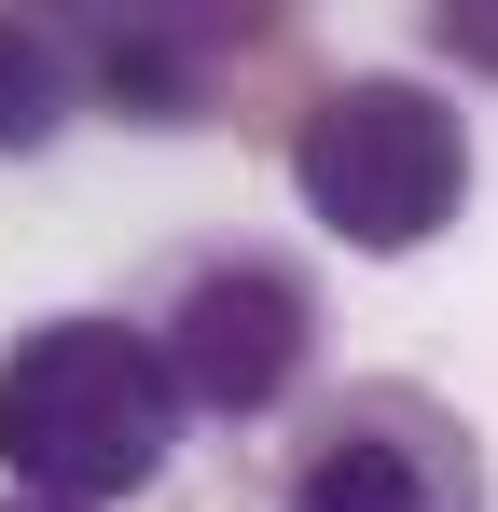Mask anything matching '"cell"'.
Wrapping results in <instances>:
<instances>
[{
    "mask_svg": "<svg viewBox=\"0 0 498 512\" xmlns=\"http://www.w3.org/2000/svg\"><path fill=\"white\" fill-rule=\"evenodd\" d=\"M0 471L56 512H125L180 471V402L125 305H56L0 346Z\"/></svg>",
    "mask_w": 498,
    "mask_h": 512,
    "instance_id": "cell-1",
    "label": "cell"
},
{
    "mask_svg": "<svg viewBox=\"0 0 498 512\" xmlns=\"http://www.w3.org/2000/svg\"><path fill=\"white\" fill-rule=\"evenodd\" d=\"M139 346H153L166 402L180 429H263L305 402V374H319V277L291 250H263V236H208V250H166L153 291L125 305Z\"/></svg>",
    "mask_w": 498,
    "mask_h": 512,
    "instance_id": "cell-2",
    "label": "cell"
},
{
    "mask_svg": "<svg viewBox=\"0 0 498 512\" xmlns=\"http://www.w3.org/2000/svg\"><path fill=\"white\" fill-rule=\"evenodd\" d=\"M291 194H305V222L332 250L415 263L471 208V111L443 84H415V70H346L291 125Z\"/></svg>",
    "mask_w": 498,
    "mask_h": 512,
    "instance_id": "cell-3",
    "label": "cell"
},
{
    "mask_svg": "<svg viewBox=\"0 0 498 512\" xmlns=\"http://www.w3.org/2000/svg\"><path fill=\"white\" fill-rule=\"evenodd\" d=\"M277 512H498L485 429L415 374H346L277 443Z\"/></svg>",
    "mask_w": 498,
    "mask_h": 512,
    "instance_id": "cell-4",
    "label": "cell"
},
{
    "mask_svg": "<svg viewBox=\"0 0 498 512\" xmlns=\"http://www.w3.org/2000/svg\"><path fill=\"white\" fill-rule=\"evenodd\" d=\"M249 14H70V56H83V111H111V125H222V70H236Z\"/></svg>",
    "mask_w": 498,
    "mask_h": 512,
    "instance_id": "cell-5",
    "label": "cell"
},
{
    "mask_svg": "<svg viewBox=\"0 0 498 512\" xmlns=\"http://www.w3.org/2000/svg\"><path fill=\"white\" fill-rule=\"evenodd\" d=\"M83 125V56H70V14H0V167L56 153Z\"/></svg>",
    "mask_w": 498,
    "mask_h": 512,
    "instance_id": "cell-6",
    "label": "cell"
},
{
    "mask_svg": "<svg viewBox=\"0 0 498 512\" xmlns=\"http://www.w3.org/2000/svg\"><path fill=\"white\" fill-rule=\"evenodd\" d=\"M429 56H457V70H498V14H471V0H429Z\"/></svg>",
    "mask_w": 498,
    "mask_h": 512,
    "instance_id": "cell-7",
    "label": "cell"
},
{
    "mask_svg": "<svg viewBox=\"0 0 498 512\" xmlns=\"http://www.w3.org/2000/svg\"><path fill=\"white\" fill-rule=\"evenodd\" d=\"M0 512H56V499H0Z\"/></svg>",
    "mask_w": 498,
    "mask_h": 512,
    "instance_id": "cell-8",
    "label": "cell"
}]
</instances>
